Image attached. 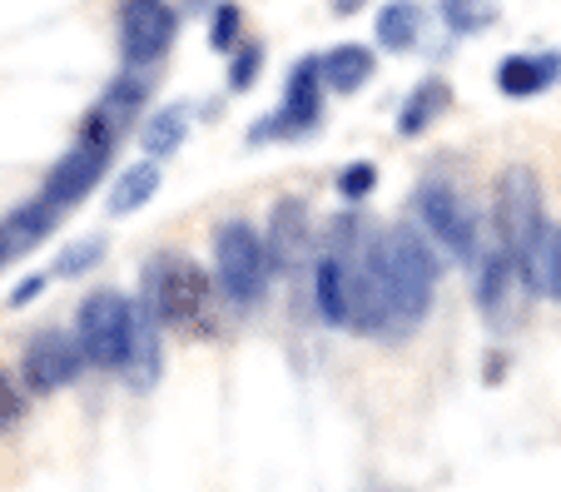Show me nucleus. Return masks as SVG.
I'll return each mask as SVG.
<instances>
[{
  "label": "nucleus",
  "mask_w": 561,
  "mask_h": 492,
  "mask_svg": "<svg viewBox=\"0 0 561 492\" xmlns=\"http://www.w3.org/2000/svg\"><path fill=\"white\" fill-rule=\"evenodd\" d=\"M382 244V274H388V319H392V339L423 329L427 309L437 299V244L417 229H388L378 239Z\"/></svg>",
  "instance_id": "nucleus-1"
},
{
  "label": "nucleus",
  "mask_w": 561,
  "mask_h": 492,
  "mask_svg": "<svg viewBox=\"0 0 561 492\" xmlns=\"http://www.w3.org/2000/svg\"><path fill=\"white\" fill-rule=\"evenodd\" d=\"M551 219H547V199L541 184L527 164H512L497 180V209H492V239L512 254L517 264L522 289L537 294V268H541V249H547Z\"/></svg>",
  "instance_id": "nucleus-2"
},
{
  "label": "nucleus",
  "mask_w": 561,
  "mask_h": 492,
  "mask_svg": "<svg viewBox=\"0 0 561 492\" xmlns=\"http://www.w3.org/2000/svg\"><path fill=\"white\" fill-rule=\"evenodd\" d=\"M214 304V278L190 254H159L145 264L139 309L154 313L164 329H204Z\"/></svg>",
  "instance_id": "nucleus-3"
},
{
  "label": "nucleus",
  "mask_w": 561,
  "mask_h": 492,
  "mask_svg": "<svg viewBox=\"0 0 561 492\" xmlns=\"http://www.w3.org/2000/svg\"><path fill=\"white\" fill-rule=\"evenodd\" d=\"M115 145H119V125L95 105L85 115V125H80V135H75V145L65 150V160H55V170L45 174V184H41L35 199H45L50 209H60V215L75 209V204L105 180L110 160H115Z\"/></svg>",
  "instance_id": "nucleus-4"
},
{
  "label": "nucleus",
  "mask_w": 561,
  "mask_h": 492,
  "mask_svg": "<svg viewBox=\"0 0 561 492\" xmlns=\"http://www.w3.org/2000/svg\"><path fill=\"white\" fill-rule=\"evenodd\" d=\"M214 284L233 309H254L274 284L268 239L249 219H229V225L214 229Z\"/></svg>",
  "instance_id": "nucleus-5"
},
{
  "label": "nucleus",
  "mask_w": 561,
  "mask_h": 492,
  "mask_svg": "<svg viewBox=\"0 0 561 492\" xmlns=\"http://www.w3.org/2000/svg\"><path fill=\"white\" fill-rule=\"evenodd\" d=\"M135 329H139V304L125 299L119 289L85 294V304L75 313V339L85 348L90 368H105V374H125L129 368Z\"/></svg>",
  "instance_id": "nucleus-6"
},
{
  "label": "nucleus",
  "mask_w": 561,
  "mask_h": 492,
  "mask_svg": "<svg viewBox=\"0 0 561 492\" xmlns=\"http://www.w3.org/2000/svg\"><path fill=\"white\" fill-rule=\"evenodd\" d=\"M417 219H423V234L433 239L447 259H457V264H472L477 259L482 225H477L472 204L457 190H447V184H437V180L423 184V190H417Z\"/></svg>",
  "instance_id": "nucleus-7"
},
{
  "label": "nucleus",
  "mask_w": 561,
  "mask_h": 492,
  "mask_svg": "<svg viewBox=\"0 0 561 492\" xmlns=\"http://www.w3.org/2000/svg\"><path fill=\"white\" fill-rule=\"evenodd\" d=\"M180 15L170 0H125L119 5V55L129 70H149L170 55Z\"/></svg>",
  "instance_id": "nucleus-8"
},
{
  "label": "nucleus",
  "mask_w": 561,
  "mask_h": 492,
  "mask_svg": "<svg viewBox=\"0 0 561 492\" xmlns=\"http://www.w3.org/2000/svg\"><path fill=\"white\" fill-rule=\"evenodd\" d=\"M323 65H318V55H308V60L294 65V76H288L284 85V105H278V115H268V125H254V145H264V139H298L308 135V129H318V119H323Z\"/></svg>",
  "instance_id": "nucleus-9"
},
{
  "label": "nucleus",
  "mask_w": 561,
  "mask_h": 492,
  "mask_svg": "<svg viewBox=\"0 0 561 492\" xmlns=\"http://www.w3.org/2000/svg\"><path fill=\"white\" fill-rule=\"evenodd\" d=\"M348 289H353V333L368 339H392V319H388V274H382V244L368 239L358 254L348 259Z\"/></svg>",
  "instance_id": "nucleus-10"
},
{
  "label": "nucleus",
  "mask_w": 561,
  "mask_h": 492,
  "mask_svg": "<svg viewBox=\"0 0 561 492\" xmlns=\"http://www.w3.org/2000/svg\"><path fill=\"white\" fill-rule=\"evenodd\" d=\"M85 348L80 339L65 329H41L31 343H25V358H21V378L31 393H55V388L75 384V378L85 374Z\"/></svg>",
  "instance_id": "nucleus-11"
},
{
  "label": "nucleus",
  "mask_w": 561,
  "mask_h": 492,
  "mask_svg": "<svg viewBox=\"0 0 561 492\" xmlns=\"http://www.w3.org/2000/svg\"><path fill=\"white\" fill-rule=\"evenodd\" d=\"M472 264H477L472 299H477V309H482V319L507 323L512 294L522 289V278H517V264H512V254L497 244V239H492V244L482 249V259H472Z\"/></svg>",
  "instance_id": "nucleus-12"
},
{
  "label": "nucleus",
  "mask_w": 561,
  "mask_h": 492,
  "mask_svg": "<svg viewBox=\"0 0 561 492\" xmlns=\"http://www.w3.org/2000/svg\"><path fill=\"white\" fill-rule=\"evenodd\" d=\"M268 259H274V274H294L298 259L313 244V215H308L304 199H284L274 204V219H268Z\"/></svg>",
  "instance_id": "nucleus-13"
},
{
  "label": "nucleus",
  "mask_w": 561,
  "mask_h": 492,
  "mask_svg": "<svg viewBox=\"0 0 561 492\" xmlns=\"http://www.w3.org/2000/svg\"><path fill=\"white\" fill-rule=\"evenodd\" d=\"M348 254L339 244L323 249V259L313 264V309L329 329H348L353 319V289H348Z\"/></svg>",
  "instance_id": "nucleus-14"
},
{
  "label": "nucleus",
  "mask_w": 561,
  "mask_h": 492,
  "mask_svg": "<svg viewBox=\"0 0 561 492\" xmlns=\"http://www.w3.org/2000/svg\"><path fill=\"white\" fill-rule=\"evenodd\" d=\"M561 80V50H531V55H507L497 65V90L507 100H531Z\"/></svg>",
  "instance_id": "nucleus-15"
},
{
  "label": "nucleus",
  "mask_w": 561,
  "mask_h": 492,
  "mask_svg": "<svg viewBox=\"0 0 561 492\" xmlns=\"http://www.w3.org/2000/svg\"><path fill=\"white\" fill-rule=\"evenodd\" d=\"M318 65H323V85L339 90V95L363 90L373 80V70H378L368 45H333L329 55H318Z\"/></svg>",
  "instance_id": "nucleus-16"
},
{
  "label": "nucleus",
  "mask_w": 561,
  "mask_h": 492,
  "mask_svg": "<svg viewBox=\"0 0 561 492\" xmlns=\"http://www.w3.org/2000/svg\"><path fill=\"white\" fill-rule=\"evenodd\" d=\"M447 105H453L447 80H423V85L403 100V110H398V135L413 139V135H423V129H433L437 119L447 115Z\"/></svg>",
  "instance_id": "nucleus-17"
},
{
  "label": "nucleus",
  "mask_w": 561,
  "mask_h": 492,
  "mask_svg": "<svg viewBox=\"0 0 561 492\" xmlns=\"http://www.w3.org/2000/svg\"><path fill=\"white\" fill-rule=\"evenodd\" d=\"M417 31H423V5L417 0H388L378 11V25H373L382 50H413Z\"/></svg>",
  "instance_id": "nucleus-18"
},
{
  "label": "nucleus",
  "mask_w": 561,
  "mask_h": 492,
  "mask_svg": "<svg viewBox=\"0 0 561 492\" xmlns=\"http://www.w3.org/2000/svg\"><path fill=\"white\" fill-rule=\"evenodd\" d=\"M159 180H164V164H159V160L129 164V170L115 180V194H110V215H135V209H145V204L154 199Z\"/></svg>",
  "instance_id": "nucleus-19"
},
{
  "label": "nucleus",
  "mask_w": 561,
  "mask_h": 492,
  "mask_svg": "<svg viewBox=\"0 0 561 492\" xmlns=\"http://www.w3.org/2000/svg\"><path fill=\"white\" fill-rule=\"evenodd\" d=\"M184 135H190V105H164L159 115H149L145 135H139V145H145V160L164 164L184 145Z\"/></svg>",
  "instance_id": "nucleus-20"
},
{
  "label": "nucleus",
  "mask_w": 561,
  "mask_h": 492,
  "mask_svg": "<svg viewBox=\"0 0 561 492\" xmlns=\"http://www.w3.org/2000/svg\"><path fill=\"white\" fill-rule=\"evenodd\" d=\"M159 329H164V323H159L154 313L139 309L135 348H129V368H125V378H129L135 388H149V384L159 378Z\"/></svg>",
  "instance_id": "nucleus-21"
},
{
  "label": "nucleus",
  "mask_w": 561,
  "mask_h": 492,
  "mask_svg": "<svg viewBox=\"0 0 561 492\" xmlns=\"http://www.w3.org/2000/svg\"><path fill=\"white\" fill-rule=\"evenodd\" d=\"M149 90H154V80H149V70H125V76L115 80V85L105 90V100H100V110H105L110 119H115L119 129H125V119L139 115V105L149 100Z\"/></svg>",
  "instance_id": "nucleus-22"
},
{
  "label": "nucleus",
  "mask_w": 561,
  "mask_h": 492,
  "mask_svg": "<svg viewBox=\"0 0 561 492\" xmlns=\"http://www.w3.org/2000/svg\"><path fill=\"white\" fill-rule=\"evenodd\" d=\"M437 15L453 35H477L497 21V0H437Z\"/></svg>",
  "instance_id": "nucleus-23"
},
{
  "label": "nucleus",
  "mask_w": 561,
  "mask_h": 492,
  "mask_svg": "<svg viewBox=\"0 0 561 492\" xmlns=\"http://www.w3.org/2000/svg\"><path fill=\"white\" fill-rule=\"evenodd\" d=\"M209 45L224 55H233L239 45H244V11L233 5V0H219L209 11Z\"/></svg>",
  "instance_id": "nucleus-24"
},
{
  "label": "nucleus",
  "mask_w": 561,
  "mask_h": 492,
  "mask_svg": "<svg viewBox=\"0 0 561 492\" xmlns=\"http://www.w3.org/2000/svg\"><path fill=\"white\" fill-rule=\"evenodd\" d=\"M105 259V239H85V244H70L60 259L50 264V274L55 278H80V274H90V268Z\"/></svg>",
  "instance_id": "nucleus-25"
},
{
  "label": "nucleus",
  "mask_w": 561,
  "mask_h": 492,
  "mask_svg": "<svg viewBox=\"0 0 561 492\" xmlns=\"http://www.w3.org/2000/svg\"><path fill=\"white\" fill-rule=\"evenodd\" d=\"M537 294L561 304V225H551L547 249H541V268H537Z\"/></svg>",
  "instance_id": "nucleus-26"
},
{
  "label": "nucleus",
  "mask_w": 561,
  "mask_h": 492,
  "mask_svg": "<svg viewBox=\"0 0 561 492\" xmlns=\"http://www.w3.org/2000/svg\"><path fill=\"white\" fill-rule=\"evenodd\" d=\"M373 184H378V164H373V160H353L348 170L339 174V199L343 204H363L373 194Z\"/></svg>",
  "instance_id": "nucleus-27"
},
{
  "label": "nucleus",
  "mask_w": 561,
  "mask_h": 492,
  "mask_svg": "<svg viewBox=\"0 0 561 492\" xmlns=\"http://www.w3.org/2000/svg\"><path fill=\"white\" fill-rule=\"evenodd\" d=\"M259 70H264V45L259 41H244L239 50H233V65H229V90H249L259 80Z\"/></svg>",
  "instance_id": "nucleus-28"
},
{
  "label": "nucleus",
  "mask_w": 561,
  "mask_h": 492,
  "mask_svg": "<svg viewBox=\"0 0 561 492\" xmlns=\"http://www.w3.org/2000/svg\"><path fill=\"white\" fill-rule=\"evenodd\" d=\"M21 413H25L21 388H15V378L0 374V428H11V423H21Z\"/></svg>",
  "instance_id": "nucleus-29"
},
{
  "label": "nucleus",
  "mask_w": 561,
  "mask_h": 492,
  "mask_svg": "<svg viewBox=\"0 0 561 492\" xmlns=\"http://www.w3.org/2000/svg\"><path fill=\"white\" fill-rule=\"evenodd\" d=\"M50 278H55V274H50V268H45V274H31V278H25V284H21V289H15V294H11V304H15V309H21V304H31V299H35V294H41V289H45V284H50Z\"/></svg>",
  "instance_id": "nucleus-30"
},
{
  "label": "nucleus",
  "mask_w": 561,
  "mask_h": 492,
  "mask_svg": "<svg viewBox=\"0 0 561 492\" xmlns=\"http://www.w3.org/2000/svg\"><path fill=\"white\" fill-rule=\"evenodd\" d=\"M358 5H363V0H333V11H339V15H353Z\"/></svg>",
  "instance_id": "nucleus-31"
},
{
  "label": "nucleus",
  "mask_w": 561,
  "mask_h": 492,
  "mask_svg": "<svg viewBox=\"0 0 561 492\" xmlns=\"http://www.w3.org/2000/svg\"><path fill=\"white\" fill-rule=\"evenodd\" d=\"M5 264H15V259H11V249H5V239H0V268Z\"/></svg>",
  "instance_id": "nucleus-32"
},
{
  "label": "nucleus",
  "mask_w": 561,
  "mask_h": 492,
  "mask_svg": "<svg viewBox=\"0 0 561 492\" xmlns=\"http://www.w3.org/2000/svg\"><path fill=\"white\" fill-rule=\"evenodd\" d=\"M190 5H194V11H204V5H209V0H190Z\"/></svg>",
  "instance_id": "nucleus-33"
}]
</instances>
